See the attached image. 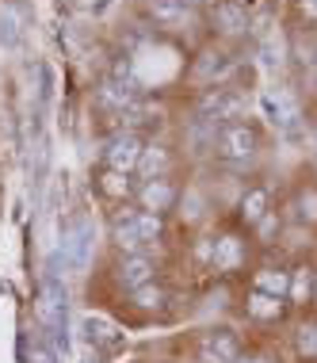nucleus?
<instances>
[{
  "instance_id": "obj_22",
  "label": "nucleus",
  "mask_w": 317,
  "mask_h": 363,
  "mask_svg": "<svg viewBox=\"0 0 317 363\" xmlns=\"http://www.w3.org/2000/svg\"><path fill=\"white\" fill-rule=\"evenodd\" d=\"M134 225H138V238H142V245H145V249H153V245H161V241H165V233H168L165 218H161V214H150V211H138Z\"/></svg>"
},
{
  "instance_id": "obj_5",
  "label": "nucleus",
  "mask_w": 317,
  "mask_h": 363,
  "mask_svg": "<svg viewBox=\"0 0 317 363\" xmlns=\"http://www.w3.org/2000/svg\"><path fill=\"white\" fill-rule=\"evenodd\" d=\"M142 134H134V130H115L111 138L104 142V150H100V161H104V169H118V172H134L138 169V157H142Z\"/></svg>"
},
{
  "instance_id": "obj_17",
  "label": "nucleus",
  "mask_w": 317,
  "mask_h": 363,
  "mask_svg": "<svg viewBox=\"0 0 317 363\" xmlns=\"http://www.w3.org/2000/svg\"><path fill=\"white\" fill-rule=\"evenodd\" d=\"M230 69H233V62H230V54H226V50H206L199 62H195L191 77H195L199 84H214V81H222Z\"/></svg>"
},
{
  "instance_id": "obj_9",
  "label": "nucleus",
  "mask_w": 317,
  "mask_h": 363,
  "mask_svg": "<svg viewBox=\"0 0 317 363\" xmlns=\"http://www.w3.org/2000/svg\"><path fill=\"white\" fill-rule=\"evenodd\" d=\"M313 294H317V264L302 260L291 268V283H287V306L306 310L313 306Z\"/></svg>"
},
{
  "instance_id": "obj_20",
  "label": "nucleus",
  "mask_w": 317,
  "mask_h": 363,
  "mask_svg": "<svg viewBox=\"0 0 317 363\" xmlns=\"http://www.w3.org/2000/svg\"><path fill=\"white\" fill-rule=\"evenodd\" d=\"M27 19L19 12L16 4H4L0 8V46L4 50H19V43H23V31H27Z\"/></svg>"
},
{
  "instance_id": "obj_30",
  "label": "nucleus",
  "mask_w": 317,
  "mask_h": 363,
  "mask_svg": "<svg viewBox=\"0 0 317 363\" xmlns=\"http://www.w3.org/2000/svg\"><path fill=\"white\" fill-rule=\"evenodd\" d=\"M180 8H199V0H176Z\"/></svg>"
},
{
  "instance_id": "obj_7",
  "label": "nucleus",
  "mask_w": 317,
  "mask_h": 363,
  "mask_svg": "<svg viewBox=\"0 0 317 363\" xmlns=\"http://www.w3.org/2000/svg\"><path fill=\"white\" fill-rule=\"evenodd\" d=\"M176 203H180V188H176L168 176H161V180H142L134 191V207L161 214V218H168V211H172Z\"/></svg>"
},
{
  "instance_id": "obj_11",
  "label": "nucleus",
  "mask_w": 317,
  "mask_h": 363,
  "mask_svg": "<svg viewBox=\"0 0 317 363\" xmlns=\"http://www.w3.org/2000/svg\"><path fill=\"white\" fill-rule=\"evenodd\" d=\"M206 19H211V27L218 35H245L249 31V12H245L241 4H233V0H218V4H211Z\"/></svg>"
},
{
  "instance_id": "obj_12",
  "label": "nucleus",
  "mask_w": 317,
  "mask_h": 363,
  "mask_svg": "<svg viewBox=\"0 0 317 363\" xmlns=\"http://www.w3.org/2000/svg\"><path fill=\"white\" fill-rule=\"evenodd\" d=\"M267 211H272V191H267L264 184H252V188H245L241 199H237V222H241L245 230H252V225L260 222Z\"/></svg>"
},
{
  "instance_id": "obj_21",
  "label": "nucleus",
  "mask_w": 317,
  "mask_h": 363,
  "mask_svg": "<svg viewBox=\"0 0 317 363\" xmlns=\"http://www.w3.org/2000/svg\"><path fill=\"white\" fill-rule=\"evenodd\" d=\"M291 345H294V356H299L302 363H313L317 359V318H306V321L294 325Z\"/></svg>"
},
{
  "instance_id": "obj_24",
  "label": "nucleus",
  "mask_w": 317,
  "mask_h": 363,
  "mask_svg": "<svg viewBox=\"0 0 317 363\" xmlns=\"http://www.w3.org/2000/svg\"><path fill=\"white\" fill-rule=\"evenodd\" d=\"M279 233H283V214L279 211H267L264 218L252 225V238H256V245H264V249H267V245H275Z\"/></svg>"
},
{
  "instance_id": "obj_4",
  "label": "nucleus",
  "mask_w": 317,
  "mask_h": 363,
  "mask_svg": "<svg viewBox=\"0 0 317 363\" xmlns=\"http://www.w3.org/2000/svg\"><path fill=\"white\" fill-rule=\"evenodd\" d=\"M245 264H249V238H245L241 230H226L214 238V249H211V272L214 276H237V272H245Z\"/></svg>"
},
{
  "instance_id": "obj_33",
  "label": "nucleus",
  "mask_w": 317,
  "mask_h": 363,
  "mask_svg": "<svg viewBox=\"0 0 317 363\" xmlns=\"http://www.w3.org/2000/svg\"><path fill=\"white\" fill-rule=\"evenodd\" d=\"M313 161H317V150H313Z\"/></svg>"
},
{
  "instance_id": "obj_28",
  "label": "nucleus",
  "mask_w": 317,
  "mask_h": 363,
  "mask_svg": "<svg viewBox=\"0 0 317 363\" xmlns=\"http://www.w3.org/2000/svg\"><path fill=\"white\" fill-rule=\"evenodd\" d=\"M299 16L306 19V23L317 27V0H299Z\"/></svg>"
},
{
  "instance_id": "obj_8",
  "label": "nucleus",
  "mask_w": 317,
  "mask_h": 363,
  "mask_svg": "<svg viewBox=\"0 0 317 363\" xmlns=\"http://www.w3.org/2000/svg\"><path fill=\"white\" fill-rule=\"evenodd\" d=\"M241 310H245V318L256 321V325H279V321L287 318V298H275V294H264V291H245V298H241Z\"/></svg>"
},
{
  "instance_id": "obj_23",
  "label": "nucleus",
  "mask_w": 317,
  "mask_h": 363,
  "mask_svg": "<svg viewBox=\"0 0 317 363\" xmlns=\"http://www.w3.org/2000/svg\"><path fill=\"white\" fill-rule=\"evenodd\" d=\"M184 16H187V8H180L176 0H150V19L157 27H176V23H184Z\"/></svg>"
},
{
  "instance_id": "obj_18",
  "label": "nucleus",
  "mask_w": 317,
  "mask_h": 363,
  "mask_svg": "<svg viewBox=\"0 0 317 363\" xmlns=\"http://www.w3.org/2000/svg\"><path fill=\"white\" fill-rule=\"evenodd\" d=\"M126 294H130V306L142 310V313H165L168 302H172V294H168V287H161V283H145V287L126 291Z\"/></svg>"
},
{
  "instance_id": "obj_2",
  "label": "nucleus",
  "mask_w": 317,
  "mask_h": 363,
  "mask_svg": "<svg viewBox=\"0 0 317 363\" xmlns=\"http://www.w3.org/2000/svg\"><path fill=\"white\" fill-rule=\"evenodd\" d=\"M195 111H199V119L206 123H245V111H249V100H245V92H237V88H226V84H211L206 92L199 96V104H195Z\"/></svg>"
},
{
  "instance_id": "obj_1",
  "label": "nucleus",
  "mask_w": 317,
  "mask_h": 363,
  "mask_svg": "<svg viewBox=\"0 0 317 363\" xmlns=\"http://www.w3.org/2000/svg\"><path fill=\"white\" fill-rule=\"evenodd\" d=\"M214 157L226 164H245L260 153V130L252 123H222L214 130Z\"/></svg>"
},
{
  "instance_id": "obj_15",
  "label": "nucleus",
  "mask_w": 317,
  "mask_h": 363,
  "mask_svg": "<svg viewBox=\"0 0 317 363\" xmlns=\"http://www.w3.org/2000/svg\"><path fill=\"white\" fill-rule=\"evenodd\" d=\"M199 348L214 352L222 363H237L245 356V345H241V337H237L233 329H206L203 340H199Z\"/></svg>"
},
{
  "instance_id": "obj_25",
  "label": "nucleus",
  "mask_w": 317,
  "mask_h": 363,
  "mask_svg": "<svg viewBox=\"0 0 317 363\" xmlns=\"http://www.w3.org/2000/svg\"><path fill=\"white\" fill-rule=\"evenodd\" d=\"M294 207H299V218H302L306 225H317V188H302Z\"/></svg>"
},
{
  "instance_id": "obj_29",
  "label": "nucleus",
  "mask_w": 317,
  "mask_h": 363,
  "mask_svg": "<svg viewBox=\"0 0 317 363\" xmlns=\"http://www.w3.org/2000/svg\"><path fill=\"white\" fill-rule=\"evenodd\" d=\"M237 363H272V359H267V356H241Z\"/></svg>"
},
{
  "instance_id": "obj_31",
  "label": "nucleus",
  "mask_w": 317,
  "mask_h": 363,
  "mask_svg": "<svg viewBox=\"0 0 317 363\" xmlns=\"http://www.w3.org/2000/svg\"><path fill=\"white\" fill-rule=\"evenodd\" d=\"M199 4H206V8H211V4H218V0H199Z\"/></svg>"
},
{
  "instance_id": "obj_27",
  "label": "nucleus",
  "mask_w": 317,
  "mask_h": 363,
  "mask_svg": "<svg viewBox=\"0 0 317 363\" xmlns=\"http://www.w3.org/2000/svg\"><path fill=\"white\" fill-rule=\"evenodd\" d=\"M145 38H150V35H145V27L142 23H130V31H126V54H130L134 46H142Z\"/></svg>"
},
{
  "instance_id": "obj_26",
  "label": "nucleus",
  "mask_w": 317,
  "mask_h": 363,
  "mask_svg": "<svg viewBox=\"0 0 317 363\" xmlns=\"http://www.w3.org/2000/svg\"><path fill=\"white\" fill-rule=\"evenodd\" d=\"M111 81H123V84H138L134 81V57L130 54H115V62H111Z\"/></svg>"
},
{
  "instance_id": "obj_14",
  "label": "nucleus",
  "mask_w": 317,
  "mask_h": 363,
  "mask_svg": "<svg viewBox=\"0 0 317 363\" xmlns=\"http://www.w3.org/2000/svg\"><path fill=\"white\" fill-rule=\"evenodd\" d=\"M96 104L107 107V111H115V115H126L130 107H138V84H123V81H107L96 88Z\"/></svg>"
},
{
  "instance_id": "obj_3",
  "label": "nucleus",
  "mask_w": 317,
  "mask_h": 363,
  "mask_svg": "<svg viewBox=\"0 0 317 363\" xmlns=\"http://www.w3.org/2000/svg\"><path fill=\"white\" fill-rule=\"evenodd\" d=\"M260 111H264V119L275 126V130H283L287 138H299L302 134V107L299 100H294L287 88H264L260 92Z\"/></svg>"
},
{
  "instance_id": "obj_13",
  "label": "nucleus",
  "mask_w": 317,
  "mask_h": 363,
  "mask_svg": "<svg viewBox=\"0 0 317 363\" xmlns=\"http://www.w3.org/2000/svg\"><path fill=\"white\" fill-rule=\"evenodd\" d=\"M287 283H291V268L287 264H256L249 272V287L275 294V298H287Z\"/></svg>"
},
{
  "instance_id": "obj_10",
  "label": "nucleus",
  "mask_w": 317,
  "mask_h": 363,
  "mask_svg": "<svg viewBox=\"0 0 317 363\" xmlns=\"http://www.w3.org/2000/svg\"><path fill=\"white\" fill-rule=\"evenodd\" d=\"M92 184H96V191L104 195V199H111V203H134V191H138V180L130 172H118V169H96L92 176Z\"/></svg>"
},
{
  "instance_id": "obj_6",
  "label": "nucleus",
  "mask_w": 317,
  "mask_h": 363,
  "mask_svg": "<svg viewBox=\"0 0 317 363\" xmlns=\"http://www.w3.org/2000/svg\"><path fill=\"white\" fill-rule=\"evenodd\" d=\"M157 272H161V264H157L153 252H126V257L115 260V283L123 291H138L145 283H157Z\"/></svg>"
},
{
  "instance_id": "obj_32",
  "label": "nucleus",
  "mask_w": 317,
  "mask_h": 363,
  "mask_svg": "<svg viewBox=\"0 0 317 363\" xmlns=\"http://www.w3.org/2000/svg\"><path fill=\"white\" fill-rule=\"evenodd\" d=\"M313 306H317V294H313Z\"/></svg>"
},
{
  "instance_id": "obj_16",
  "label": "nucleus",
  "mask_w": 317,
  "mask_h": 363,
  "mask_svg": "<svg viewBox=\"0 0 317 363\" xmlns=\"http://www.w3.org/2000/svg\"><path fill=\"white\" fill-rule=\"evenodd\" d=\"M168 169H172V153H168L165 145H157V142H145L134 172L142 176V180H161V176H168Z\"/></svg>"
},
{
  "instance_id": "obj_19",
  "label": "nucleus",
  "mask_w": 317,
  "mask_h": 363,
  "mask_svg": "<svg viewBox=\"0 0 317 363\" xmlns=\"http://www.w3.org/2000/svg\"><path fill=\"white\" fill-rule=\"evenodd\" d=\"M84 329H88V340H92L96 348H104V352H118L126 345L123 333H118V325H115V321H107V318H84Z\"/></svg>"
}]
</instances>
